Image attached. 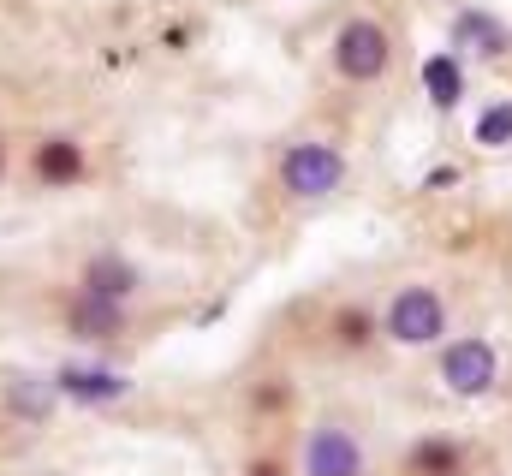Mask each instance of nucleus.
Returning a JSON list of instances; mask_svg holds the SVG:
<instances>
[{
	"instance_id": "obj_1",
	"label": "nucleus",
	"mask_w": 512,
	"mask_h": 476,
	"mask_svg": "<svg viewBox=\"0 0 512 476\" xmlns=\"http://www.w3.org/2000/svg\"><path fill=\"white\" fill-rule=\"evenodd\" d=\"M274 179H280V191L292 203H322V197H334L346 185V155L334 143H322V137H304V143H286L280 149Z\"/></svg>"
},
{
	"instance_id": "obj_2",
	"label": "nucleus",
	"mask_w": 512,
	"mask_h": 476,
	"mask_svg": "<svg viewBox=\"0 0 512 476\" xmlns=\"http://www.w3.org/2000/svg\"><path fill=\"white\" fill-rule=\"evenodd\" d=\"M382 334L405 352H423V346H441L447 340V298L435 286H399L382 310Z\"/></svg>"
},
{
	"instance_id": "obj_3",
	"label": "nucleus",
	"mask_w": 512,
	"mask_h": 476,
	"mask_svg": "<svg viewBox=\"0 0 512 476\" xmlns=\"http://www.w3.org/2000/svg\"><path fill=\"white\" fill-rule=\"evenodd\" d=\"M435 375H441V387L459 393V399H489L495 381H501V352H495V340H483V334L447 340L441 357H435Z\"/></svg>"
},
{
	"instance_id": "obj_4",
	"label": "nucleus",
	"mask_w": 512,
	"mask_h": 476,
	"mask_svg": "<svg viewBox=\"0 0 512 476\" xmlns=\"http://www.w3.org/2000/svg\"><path fill=\"white\" fill-rule=\"evenodd\" d=\"M387 66H393L387 24H376V18H346L334 30V72L346 84H376V78H387Z\"/></svg>"
},
{
	"instance_id": "obj_5",
	"label": "nucleus",
	"mask_w": 512,
	"mask_h": 476,
	"mask_svg": "<svg viewBox=\"0 0 512 476\" xmlns=\"http://www.w3.org/2000/svg\"><path fill=\"white\" fill-rule=\"evenodd\" d=\"M48 381L72 405H120V399H131V375L108 369V363H60Z\"/></svg>"
},
{
	"instance_id": "obj_6",
	"label": "nucleus",
	"mask_w": 512,
	"mask_h": 476,
	"mask_svg": "<svg viewBox=\"0 0 512 476\" xmlns=\"http://www.w3.org/2000/svg\"><path fill=\"white\" fill-rule=\"evenodd\" d=\"M304 476H364V441L346 423H316L304 441Z\"/></svg>"
},
{
	"instance_id": "obj_7",
	"label": "nucleus",
	"mask_w": 512,
	"mask_h": 476,
	"mask_svg": "<svg viewBox=\"0 0 512 476\" xmlns=\"http://www.w3.org/2000/svg\"><path fill=\"white\" fill-rule=\"evenodd\" d=\"M137 286H143V274H137V262H131L126 250H96V256L78 268V292L114 298V304H131Z\"/></svg>"
},
{
	"instance_id": "obj_8",
	"label": "nucleus",
	"mask_w": 512,
	"mask_h": 476,
	"mask_svg": "<svg viewBox=\"0 0 512 476\" xmlns=\"http://www.w3.org/2000/svg\"><path fill=\"white\" fill-rule=\"evenodd\" d=\"M66 328H72L78 340H90V346H108V340L126 334V304L96 298V292H72V298H66Z\"/></svg>"
},
{
	"instance_id": "obj_9",
	"label": "nucleus",
	"mask_w": 512,
	"mask_h": 476,
	"mask_svg": "<svg viewBox=\"0 0 512 476\" xmlns=\"http://www.w3.org/2000/svg\"><path fill=\"white\" fill-rule=\"evenodd\" d=\"M453 48L483 54V60H507L512 30L495 18V12H483V6H459V12H453Z\"/></svg>"
},
{
	"instance_id": "obj_10",
	"label": "nucleus",
	"mask_w": 512,
	"mask_h": 476,
	"mask_svg": "<svg viewBox=\"0 0 512 476\" xmlns=\"http://www.w3.org/2000/svg\"><path fill=\"white\" fill-rule=\"evenodd\" d=\"M30 173H36L42 185H72V179H84V143H78V137H42V143L30 149Z\"/></svg>"
},
{
	"instance_id": "obj_11",
	"label": "nucleus",
	"mask_w": 512,
	"mask_h": 476,
	"mask_svg": "<svg viewBox=\"0 0 512 476\" xmlns=\"http://www.w3.org/2000/svg\"><path fill=\"white\" fill-rule=\"evenodd\" d=\"M417 78H423V96H429L435 108H459V102H465V60H459V48L429 54V60L417 66Z\"/></svg>"
},
{
	"instance_id": "obj_12",
	"label": "nucleus",
	"mask_w": 512,
	"mask_h": 476,
	"mask_svg": "<svg viewBox=\"0 0 512 476\" xmlns=\"http://www.w3.org/2000/svg\"><path fill=\"white\" fill-rule=\"evenodd\" d=\"M54 381L48 375H12L6 381V411L18 417V423H48V411H54Z\"/></svg>"
},
{
	"instance_id": "obj_13",
	"label": "nucleus",
	"mask_w": 512,
	"mask_h": 476,
	"mask_svg": "<svg viewBox=\"0 0 512 476\" xmlns=\"http://www.w3.org/2000/svg\"><path fill=\"white\" fill-rule=\"evenodd\" d=\"M459 465H465V453H459V441H447V435L417 441L411 459H405V471L411 476H459Z\"/></svg>"
},
{
	"instance_id": "obj_14",
	"label": "nucleus",
	"mask_w": 512,
	"mask_h": 476,
	"mask_svg": "<svg viewBox=\"0 0 512 476\" xmlns=\"http://www.w3.org/2000/svg\"><path fill=\"white\" fill-rule=\"evenodd\" d=\"M471 143H483V149H507V143H512V102H507V96H501V102H489V108L477 114Z\"/></svg>"
},
{
	"instance_id": "obj_15",
	"label": "nucleus",
	"mask_w": 512,
	"mask_h": 476,
	"mask_svg": "<svg viewBox=\"0 0 512 476\" xmlns=\"http://www.w3.org/2000/svg\"><path fill=\"white\" fill-rule=\"evenodd\" d=\"M376 334H382V322H376L370 310H340V316H334V340H340L346 352H364Z\"/></svg>"
},
{
	"instance_id": "obj_16",
	"label": "nucleus",
	"mask_w": 512,
	"mask_h": 476,
	"mask_svg": "<svg viewBox=\"0 0 512 476\" xmlns=\"http://www.w3.org/2000/svg\"><path fill=\"white\" fill-rule=\"evenodd\" d=\"M441 185H459V167H435V173L423 179V191H441Z\"/></svg>"
},
{
	"instance_id": "obj_17",
	"label": "nucleus",
	"mask_w": 512,
	"mask_h": 476,
	"mask_svg": "<svg viewBox=\"0 0 512 476\" xmlns=\"http://www.w3.org/2000/svg\"><path fill=\"white\" fill-rule=\"evenodd\" d=\"M245 476H280V465H274V459H251V465H245Z\"/></svg>"
},
{
	"instance_id": "obj_18",
	"label": "nucleus",
	"mask_w": 512,
	"mask_h": 476,
	"mask_svg": "<svg viewBox=\"0 0 512 476\" xmlns=\"http://www.w3.org/2000/svg\"><path fill=\"white\" fill-rule=\"evenodd\" d=\"M0 173H6V143H0Z\"/></svg>"
}]
</instances>
